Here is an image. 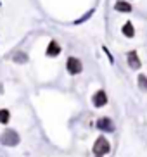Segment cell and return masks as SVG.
<instances>
[{
  "label": "cell",
  "mask_w": 147,
  "mask_h": 157,
  "mask_svg": "<svg viewBox=\"0 0 147 157\" xmlns=\"http://www.w3.org/2000/svg\"><path fill=\"white\" fill-rule=\"evenodd\" d=\"M0 142L4 143L5 147H16L21 142V136L16 129H5L4 133L0 135Z\"/></svg>",
  "instance_id": "cell-1"
},
{
  "label": "cell",
  "mask_w": 147,
  "mask_h": 157,
  "mask_svg": "<svg viewBox=\"0 0 147 157\" xmlns=\"http://www.w3.org/2000/svg\"><path fill=\"white\" fill-rule=\"evenodd\" d=\"M109 150H111V143L107 142L106 136H99V138L93 142L92 152L95 154V155H106V154H109Z\"/></svg>",
  "instance_id": "cell-2"
},
{
  "label": "cell",
  "mask_w": 147,
  "mask_h": 157,
  "mask_svg": "<svg viewBox=\"0 0 147 157\" xmlns=\"http://www.w3.org/2000/svg\"><path fill=\"white\" fill-rule=\"evenodd\" d=\"M66 69H68L69 74H80L83 71V64L81 60L78 59V57H69L68 60H66Z\"/></svg>",
  "instance_id": "cell-3"
},
{
  "label": "cell",
  "mask_w": 147,
  "mask_h": 157,
  "mask_svg": "<svg viewBox=\"0 0 147 157\" xmlns=\"http://www.w3.org/2000/svg\"><path fill=\"white\" fill-rule=\"evenodd\" d=\"M95 126H97V129L106 131V133H113V131H114V123H113L109 117H101V119H97Z\"/></svg>",
  "instance_id": "cell-4"
},
{
  "label": "cell",
  "mask_w": 147,
  "mask_h": 157,
  "mask_svg": "<svg viewBox=\"0 0 147 157\" xmlns=\"http://www.w3.org/2000/svg\"><path fill=\"white\" fill-rule=\"evenodd\" d=\"M126 60H128V66H130V69H140V66H142V62H140V57H138L137 50H132L128 52V56H126Z\"/></svg>",
  "instance_id": "cell-5"
},
{
  "label": "cell",
  "mask_w": 147,
  "mask_h": 157,
  "mask_svg": "<svg viewBox=\"0 0 147 157\" xmlns=\"http://www.w3.org/2000/svg\"><path fill=\"white\" fill-rule=\"evenodd\" d=\"M92 104L95 107H104L107 104V93L104 90H97L92 97Z\"/></svg>",
  "instance_id": "cell-6"
},
{
  "label": "cell",
  "mask_w": 147,
  "mask_h": 157,
  "mask_svg": "<svg viewBox=\"0 0 147 157\" xmlns=\"http://www.w3.org/2000/svg\"><path fill=\"white\" fill-rule=\"evenodd\" d=\"M61 54V45L55 40H52L50 43H49V47H47V56L49 57H57Z\"/></svg>",
  "instance_id": "cell-7"
},
{
  "label": "cell",
  "mask_w": 147,
  "mask_h": 157,
  "mask_svg": "<svg viewBox=\"0 0 147 157\" xmlns=\"http://www.w3.org/2000/svg\"><path fill=\"white\" fill-rule=\"evenodd\" d=\"M10 59H12L16 64H24V62H28V54L26 52L18 50V52H14L12 56H10Z\"/></svg>",
  "instance_id": "cell-8"
},
{
  "label": "cell",
  "mask_w": 147,
  "mask_h": 157,
  "mask_svg": "<svg viewBox=\"0 0 147 157\" xmlns=\"http://www.w3.org/2000/svg\"><path fill=\"white\" fill-rule=\"evenodd\" d=\"M121 33H123L126 38H133V36H135V28H133V24L130 23V21H126V23L123 24V28H121Z\"/></svg>",
  "instance_id": "cell-9"
},
{
  "label": "cell",
  "mask_w": 147,
  "mask_h": 157,
  "mask_svg": "<svg viewBox=\"0 0 147 157\" xmlns=\"http://www.w3.org/2000/svg\"><path fill=\"white\" fill-rule=\"evenodd\" d=\"M114 9L120 10V12H130V10H132V5H130L128 2H125V0H118L114 4Z\"/></svg>",
  "instance_id": "cell-10"
},
{
  "label": "cell",
  "mask_w": 147,
  "mask_h": 157,
  "mask_svg": "<svg viewBox=\"0 0 147 157\" xmlns=\"http://www.w3.org/2000/svg\"><path fill=\"white\" fill-rule=\"evenodd\" d=\"M9 121H10L9 109H0V124H7Z\"/></svg>",
  "instance_id": "cell-11"
},
{
  "label": "cell",
  "mask_w": 147,
  "mask_h": 157,
  "mask_svg": "<svg viewBox=\"0 0 147 157\" xmlns=\"http://www.w3.org/2000/svg\"><path fill=\"white\" fill-rule=\"evenodd\" d=\"M137 83H138V88H140V90L147 92V76H145V74H138Z\"/></svg>",
  "instance_id": "cell-12"
},
{
  "label": "cell",
  "mask_w": 147,
  "mask_h": 157,
  "mask_svg": "<svg viewBox=\"0 0 147 157\" xmlns=\"http://www.w3.org/2000/svg\"><path fill=\"white\" fill-rule=\"evenodd\" d=\"M95 157H102V155H95Z\"/></svg>",
  "instance_id": "cell-13"
}]
</instances>
